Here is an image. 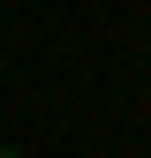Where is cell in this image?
I'll return each instance as SVG.
<instances>
[{
    "label": "cell",
    "instance_id": "1",
    "mask_svg": "<svg viewBox=\"0 0 151 158\" xmlns=\"http://www.w3.org/2000/svg\"><path fill=\"white\" fill-rule=\"evenodd\" d=\"M0 158H23V151H8V143H0Z\"/></svg>",
    "mask_w": 151,
    "mask_h": 158
}]
</instances>
